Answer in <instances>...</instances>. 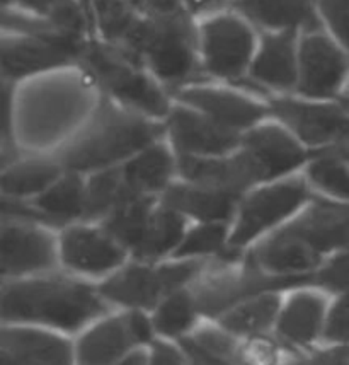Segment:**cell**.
I'll list each match as a JSON object with an SVG mask.
<instances>
[{
	"label": "cell",
	"instance_id": "cell-30",
	"mask_svg": "<svg viewBox=\"0 0 349 365\" xmlns=\"http://www.w3.org/2000/svg\"><path fill=\"white\" fill-rule=\"evenodd\" d=\"M172 173V160L164 147L157 145L143 152L123 169L128 188L133 193L148 195L162 190Z\"/></svg>",
	"mask_w": 349,
	"mask_h": 365
},
{
	"label": "cell",
	"instance_id": "cell-35",
	"mask_svg": "<svg viewBox=\"0 0 349 365\" xmlns=\"http://www.w3.org/2000/svg\"><path fill=\"white\" fill-rule=\"evenodd\" d=\"M313 185L325 193L349 203V164L338 154L321 155L308 169Z\"/></svg>",
	"mask_w": 349,
	"mask_h": 365
},
{
	"label": "cell",
	"instance_id": "cell-43",
	"mask_svg": "<svg viewBox=\"0 0 349 365\" xmlns=\"http://www.w3.org/2000/svg\"><path fill=\"white\" fill-rule=\"evenodd\" d=\"M147 365H193L182 350L167 341H154L150 346Z\"/></svg>",
	"mask_w": 349,
	"mask_h": 365
},
{
	"label": "cell",
	"instance_id": "cell-13",
	"mask_svg": "<svg viewBox=\"0 0 349 365\" xmlns=\"http://www.w3.org/2000/svg\"><path fill=\"white\" fill-rule=\"evenodd\" d=\"M302 91L308 96H333L349 73V56L324 34H311L302 43Z\"/></svg>",
	"mask_w": 349,
	"mask_h": 365
},
{
	"label": "cell",
	"instance_id": "cell-22",
	"mask_svg": "<svg viewBox=\"0 0 349 365\" xmlns=\"http://www.w3.org/2000/svg\"><path fill=\"white\" fill-rule=\"evenodd\" d=\"M230 6L254 23L266 28L317 29L318 19L313 11L316 0H230Z\"/></svg>",
	"mask_w": 349,
	"mask_h": 365
},
{
	"label": "cell",
	"instance_id": "cell-27",
	"mask_svg": "<svg viewBox=\"0 0 349 365\" xmlns=\"http://www.w3.org/2000/svg\"><path fill=\"white\" fill-rule=\"evenodd\" d=\"M152 214L154 208L148 195H130L113 214L108 215L106 232L111 234L120 245L135 251L145 236Z\"/></svg>",
	"mask_w": 349,
	"mask_h": 365
},
{
	"label": "cell",
	"instance_id": "cell-37",
	"mask_svg": "<svg viewBox=\"0 0 349 365\" xmlns=\"http://www.w3.org/2000/svg\"><path fill=\"white\" fill-rule=\"evenodd\" d=\"M312 284L327 292L349 299V247L339 251L324 267L312 275Z\"/></svg>",
	"mask_w": 349,
	"mask_h": 365
},
{
	"label": "cell",
	"instance_id": "cell-44",
	"mask_svg": "<svg viewBox=\"0 0 349 365\" xmlns=\"http://www.w3.org/2000/svg\"><path fill=\"white\" fill-rule=\"evenodd\" d=\"M65 2H67V0H21V4H23L24 7L41 12V14H46L48 17L53 14L60 6H63Z\"/></svg>",
	"mask_w": 349,
	"mask_h": 365
},
{
	"label": "cell",
	"instance_id": "cell-2",
	"mask_svg": "<svg viewBox=\"0 0 349 365\" xmlns=\"http://www.w3.org/2000/svg\"><path fill=\"white\" fill-rule=\"evenodd\" d=\"M160 133L157 125L125 115L113 106H103L94 123L63 152L62 163L72 169L104 168L142 149Z\"/></svg>",
	"mask_w": 349,
	"mask_h": 365
},
{
	"label": "cell",
	"instance_id": "cell-14",
	"mask_svg": "<svg viewBox=\"0 0 349 365\" xmlns=\"http://www.w3.org/2000/svg\"><path fill=\"white\" fill-rule=\"evenodd\" d=\"M84 51L78 38L63 36L53 40H16L6 41L2 45V68L9 77H21L43 68L58 67L72 62Z\"/></svg>",
	"mask_w": 349,
	"mask_h": 365
},
{
	"label": "cell",
	"instance_id": "cell-41",
	"mask_svg": "<svg viewBox=\"0 0 349 365\" xmlns=\"http://www.w3.org/2000/svg\"><path fill=\"white\" fill-rule=\"evenodd\" d=\"M349 362V346H329L308 355L291 357L283 365H346Z\"/></svg>",
	"mask_w": 349,
	"mask_h": 365
},
{
	"label": "cell",
	"instance_id": "cell-34",
	"mask_svg": "<svg viewBox=\"0 0 349 365\" xmlns=\"http://www.w3.org/2000/svg\"><path fill=\"white\" fill-rule=\"evenodd\" d=\"M99 28L109 41H126L138 19L132 0H93Z\"/></svg>",
	"mask_w": 349,
	"mask_h": 365
},
{
	"label": "cell",
	"instance_id": "cell-23",
	"mask_svg": "<svg viewBox=\"0 0 349 365\" xmlns=\"http://www.w3.org/2000/svg\"><path fill=\"white\" fill-rule=\"evenodd\" d=\"M239 195L207 186H172L165 193V207L204 222H224L234 214Z\"/></svg>",
	"mask_w": 349,
	"mask_h": 365
},
{
	"label": "cell",
	"instance_id": "cell-1",
	"mask_svg": "<svg viewBox=\"0 0 349 365\" xmlns=\"http://www.w3.org/2000/svg\"><path fill=\"white\" fill-rule=\"evenodd\" d=\"M108 309L99 290L65 278L17 282L4 287L2 318L78 331Z\"/></svg>",
	"mask_w": 349,
	"mask_h": 365
},
{
	"label": "cell",
	"instance_id": "cell-15",
	"mask_svg": "<svg viewBox=\"0 0 349 365\" xmlns=\"http://www.w3.org/2000/svg\"><path fill=\"white\" fill-rule=\"evenodd\" d=\"M179 171L193 185L207 186L239 195L257 181H264L257 160L246 150L234 159H196L182 155L179 159Z\"/></svg>",
	"mask_w": 349,
	"mask_h": 365
},
{
	"label": "cell",
	"instance_id": "cell-5",
	"mask_svg": "<svg viewBox=\"0 0 349 365\" xmlns=\"http://www.w3.org/2000/svg\"><path fill=\"white\" fill-rule=\"evenodd\" d=\"M199 262L167 267H128L99 287V294L109 302L135 307V311L157 307L165 297L184 287L202 272Z\"/></svg>",
	"mask_w": 349,
	"mask_h": 365
},
{
	"label": "cell",
	"instance_id": "cell-7",
	"mask_svg": "<svg viewBox=\"0 0 349 365\" xmlns=\"http://www.w3.org/2000/svg\"><path fill=\"white\" fill-rule=\"evenodd\" d=\"M308 197L303 181L290 180L251 195L241 208L230 247H242L266 229L291 215Z\"/></svg>",
	"mask_w": 349,
	"mask_h": 365
},
{
	"label": "cell",
	"instance_id": "cell-25",
	"mask_svg": "<svg viewBox=\"0 0 349 365\" xmlns=\"http://www.w3.org/2000/svg\"><path fill=\"white\" fill-rule=\"evenodd\" d=\"M184 101L199 108L212 116V120L225 125L229 128L247 127L259 118H263L266 110L259 104L224 91L212 89H189L181 93Z\"/></svg>",
	"mask_w": 349,
	"mask_h": 365
},
{
	"label": "cell",
	"instance_id": "cell-31",
	"mask_svg": "<svg viewBox=\"0 0 349 365\" xmlns=\"http://www.w3.org/2000/svg\"><path fill=\"white\" fill-rule=\"evenodd\" d=\"M199 312L196 307L193 294L179 290L157 306V311L152 318L155 333L165 338H184L198 324Z\"/></svg>",
	"mask_w": 349,
	"mask_h": 365
},
{
	"label": "cell",
	"instance_id": "cell-4",
	"mask_svg": "<svg viewBox=\"0 0 349 365\" xmlns=\"http://www.w3.org/2000/svg\"><path fill=\"white\" fill-rule=\"evenodd\" d=\"M305 284H312V275L274 277L247 263L244 268L222 270L215 275H209L202 284L196 285L191 294H193L199 316L218 319L234 306L256 295Z\"/></svg>",
	"mask_w": 349,
	"mask_h": 365
},
{
	"label": "cell",
	"instance_id": "cell-49",
	"mask_svg": "<svg viewBox=\"0 0 349 365\" xmlns=\"http://www.w3.org/2000/svg\"><path fill=\"white\" fill-rule=\"evenodd\" d=\"M348 106H349V93H348Z\"/></svg>",
	"mask_w": 349,
	"mask_h": 365
},
{
	"label": "cell",
	"instance_id": "cell-26",
	"mask_svg": "<svg viewBox=\"0 0 349 365\" xmlns=\"http://www.w3.org/2000/svg\"><path fill=\"white\" fill-rule=\"evenodd\" d=\"M252 73H254L256 79L274 86V88H291L295 84L296 68L293 31L266 38Z\"/></svg>",
	"mask_w": 349,
	"mask_h": 365
},
{
	"label": "cell",
	"instance_id": "cell-29",
	"mask_svg": "<svg viewBox=\"0 0 349 365\" xmlns=\"http://www.w3.org/2000/svg\"><path fill=\"white\" fill-rule=\"evenodd\" d=\"M182 234H184L182 214L172 210L171 207L154 210L150 222L147 225L145 236L135 250V255L142 259L159 258L174 247L177 250L182 242Z\"/></svg>",
	"mask_w": 349,
	"mask_h": 365
},
{
	"label": "cell",
	"instance_id": "cell-40",
	"mask_svg": "<svg viewBox=\"0 0 349 365\" xmlns=\"http://www.w3.org/2000/svg\"><path fill=\"white\" fill-rule=\"evenodd\" d=\"M321 11L338 40L349 51V0H321Z\"/></svg>",
	"mask_w": 349,
	"mask_h": 365
},
{
	"label": "cell",
	"instance_id": "cell-45",
	"mask_svg": "<svg viewBox=\"0 0 349 365\" xmlns=\"http://www.w3.org/2000/svg\"><path fill=\"white\" fill-rule=\"evenodd\" d=\"M334 152L339 155L343 160H346L349 164V123L346 130L343 132V135L339 137V140L335 142V147H334Z\"/></svg>",
	"mask_w": 349,
	"mask_h": 365
},
{
	"label": "cell",
	"instance_id": "cell-42",
	"mask_svg": "<svg viewBox=\"0 0 349 365\" xmlns=\"http://www.w3.org/2000/svg\"><path fill=\"white\" fill-rule=\"evenodd\" d=\"M135 9L145 12L148 19H169L184 16L182 0H132Z\"/></svg>",
	"mask_w": 349,
	"mask_h": 365
},
{
	"label": "cell",
	"instance_id": "cell-21",
	"mask_svg": "<svg viewBox=\"0 0 349 365\" xmlns=\"http://www.w3.org/2000/svg\"><path fill=\"white\" fill-rule=\"evenodd\" d=\"M246 150L257 160L264 180L281 176L300 166L307 154L291 140L283 130L276 127H264L254 130L244 138Z\"/></svg>",
	"mask_w": 349,
	"mask_h": 365
},
{
	"label": "cell",
	"instance_id": "cell-19",
	"mask_svg": "<svg viewBox=\"0 0 349 365\" xmlns=\"http://www.w3.org/2000/svg\"><path fill=\"white\" fill-rule=\"evenodd\" d=\"M273 113L308 143L338 142L349 123V113L333 104L276 101Z\"/></svg>",
	"mask_w": 349,
	"mask_h": 365
},
{
	"label": "cell",
	"instance_id": "cell-10",
	"mask_svg": "<svg viewBox=\"0 0 349 365\" xmlns=\"http://www.w3.org/2000/svg\"><path fill=\"white\" fill-rule=\"evenodd\" d=\"M254 38L241 19L220 16L203 26V50L209 72L220 77H237L246 68Z\"/></svg>",
	"mask_w": 349,
	"mask_h": 365
},
{
	"label": "cell",
	"instance_id": "cell-47",
	"mask_svg": "<svg viewBox=\"0 0 349 365\" xmlns=\"http://www.w3.org/2000/svg\"><path fill=\"white\" fill-rule=\"evenodd\" d=\"M215 2L217 0H189V6L193 9H207Z\"/></svg>",
	"mask_w": 349,
	"mask_h": 365
},
{
	"label": "cell",
	"instance_id": "cell-32",
	"mask_svg": "<svg viewBox=\"0 0 349 365\" xmlns=\"http://www.w3.org/2000/svg\"><path fill=\"white\" fill-rule=\"evenodd\" d=\"M133 191L126 185L123 171H104L94 176L85 188L84 217L95 219L113 214Z\"/></svg>",
	"mask_w": 349,
	"mask_h": 365
},
{
	"label": "cell",
	"instance_id": "cell-3",
	"mask_svg": "<svg viewBox=\"0 0 349 365\" xmlns=\"http://www.w3.org/2000/svg\"><path fill=\"white\" fill-rule=\"evenodd\" d=\"M125 43L133 53H145L164 81L179 82L193 73L194 31L186 14L138 21Z\"/></svg>",
	"mask_w": 349,
	"mask_h": 365
},
{
	"label": "cell",
	"instance_id": "cell-8",
	"mask_svg": "<svg viewBox=\"0 0 349 365\" xmlns=\"http://www.w3.org/2000/svg\"><path fill=\"white\" fill-rule=\"evenodd\" d=\"M82 58L95 79L120 99L150 115L160 116L167 113V101L160 91L145 76L133 71L126 60L99 46L84 48Z\"/></svg>",
	"mask_w": 349,
	"mask_h": 365
},
{
	"label": "cell",
	"instance_id": "cell-28",
	"mask_svg": "<svg viewBox=\"0 0 349 365\" xmlns=\"http://www.w3.org/2000/svg\"><path fill=\"white\" fill-rule=\"evenodd\" d=\"M33 207L45 222H65L82 217L85 210V188L77 176H67L41 193Z\"/></svg>",
	"mask_w": 349,
	"mask_h": 365
},
{
	"label": "cell",
	"instance_id": "cell-9",
	"mask_svg": "<svg viewBox=\"0 0 349 365\" xmlns=\"http://www.w3.org/2000/svg\"><path fill=\"white\" fill-rule=\"evenodd\" d=\"M87 94L84 89L63 86V88L43 89L41 94L33 96L24 103L23 132L34 143L50 142L48 138L56 137L85 110Z\"/></svg>",
	"mask_w": 349,
	"mask_h": 365
},
{
	"label": "cell",
	"instance_id": "cell-12",
	"mask_svg": "<svg viewBox=\"0 0 349 365\" xmlns=\"http://www.w3.org/2000/svg\"><path fill=\"white\" fill-rule=\"evenodd\" d=\"M329 302L322 294L295 292L281 306L276 323L278 341L288 349H305L324 336Z\"/></svg>",
	"mask_w": 349,
	"mask_h": 365
},
{
	"label": "cell",
	"instance_id": "cell-36",
	"mask_svg": "<svg viewBox=\"0 0 349 365\" xmlns=\"http://www.w3.org/2000/svg\"><path fill=\"white\" fill-rule=\"evenodd\" d=\"M226 227L222 222H207L202 227L191 230L182 239L174 256L176 258H186V256L196 255H212L222 251L225 245Z\"/></svg>",
	"mask_w": 349,
	"mask_h": 365
},
{
	"label": "cell",
	"instance_id": "cell-6",
	"mask_svg": "<svg viewBox=\"0 0 349 365\" xmlns=\"http://www.w3.org/2000/svg\"><path fill=\"white\" fill-rule=\"evenodd\" d=\"M154 333V323L143 312L111 316L85 329L77 343V364L118 365L142 345H152Z\"/></svg>",
	"mask_w": 349,
	"mask_h": 365
},
{
	"label": "cell",
	"instance_id": "cell-16",
	"mask_svg": "<svg viewBox=\"0 0 349 365\" xmlns=\"http://www.w3.org/2000/svg\"><path fill=\"white\" fill-rule=\"evenodd\" d=\"M249 263L268 275L302 277L322 263V256L290 227H285L257 246Z\"/></svg>",
	"mask_w": 349,
	"mask_h": 365
},
{
	"label": "cell",
	"instance_id": "cell-33",
	"mask_svg": "<svg viewBox=\"0 0 349 365\" xmlns=\"http://www.w3.org/2000/svg\"><path fill=\"white\" fill-rule=\"evenodd\" d=\"M58 168L53 164L34 163L17 166L6 173L2 178V190L11 197L45 193L58 178Z\"/></svg>",
	"mask_w": 349,
	"mask_h": 365
},
{
	"label": "cell",
	"instance_id": "cell-17",
	"mask_svg": "<svg viewBox=\"0 0 349 365\" xmlns=\"http://www.w3.org/2000/svg\"><path fill=\"white\" fill-rule=\"evenodd\" d=\"M123 245L109 232L72 227L62 237V256L68 268L82 273H106L123 263Z\"/></svg>",
	"mask_w": 349,
	"mask_h": 365
},
{
	"label": "cell",
	"instance_id": "cell-11",
	"mask_svg": "<svg viewBox=\"0 0 349 365\" xmlns=\"http://www.w3.org/2000/svg\"><path fill=\"white\" fill-rule=\"evenodd\" d=\"M2 365H73L77 357L65 338L29 326L2 329Z\"/></svg>",
	"mask_w": 349,
	"mask_h": 365
},
{
	"label": "cell",
	"instance_id": "cell-46",
	"mask_svg": "<svg viewBox=\"0 0 349 365\" xmlns=\"http://www.w3.org/2000/svg\"><path fill=\"white\" fill-rule=\"evenodd\" d=\"M148 364V354L142 350H137L135 354L130 355L128 359H125L123 362H120L118 365H147Z\"/></svg>",
	"mask_w": 349,
	"mask_h": 365
},
{
	"label": "cell",
	"instance_id": "cell-48",
	"mask_svg": "<svg viewBox=\"0 0 349 365\" xmlns=\"http://www.w3.org/2000/svg\"><path fill=\"white\" fill-rule=\"evenodd\" d=\"M9 2H11V0H4V4H9Z\"/></svg>",
	"mask_w": 349,
	"mask_h": 365
},
{
	"label": "cell",
	"instance_id": "cell-50",
	"mask_svg": "<svg viewBox=\"0 0 349 365\" xmlns=\"http://www.w3.org/2000/svg\"><path fill=\"white\" fill-rule=\"evenodd\" d=\"M346 365H349V362H348V364H346Z\"/></svg>",
	"mask_w": 349,
	"mask_h": 365
},
{
	"label": "cell",
	"instance_id": "cell-24",
	"mask_svg": "<svg viewBox=\"0 0 349 365\" xmlns=\"http://www.w3.org/2000/svg\"><path fill=\"white\" fill-rule=\"evenodd\" d=\"M279 311H281V299L276 292H268L247 299L225 314H222L218 321L220 326L232 333L234 336L257 338L266 336L273 328H276Z\"/></svg>",
	"mask_w": 349,
	"mask_h": 365
},
{
	"label": "cell",
	"instance_id": "cell-20",
	"mask_svg": "<svg viewBox=\"0 0 349 365\" xmlns=\"http://www.w3.org/2000/svg\"><path fill=\"white\" fill-rule=\"evenodd\" d=\"M171 133L182 154H222L239 143V135L232 128L186 110L172 115Z\"/></svg>",
	"mask_w": 349,
	"mask_h": 365
},
{
	"label": "cell",
	"instance_id": "cell-39",
	"mask_svg": "<svg viewBox=\"0 0 349 365\" xmlns=\"http://www.w3.org/2000/svg\"><path fill=\"white\" fill-rule=\"evenodd\" d=\"M278 343L269 338H247L239 346V364L241 365H278Z\"/></svg>",
	"mask_w": 349,
	"mask_h": 365
},
{
	"label": "cell",
	"instance_id": "cell-38",
	"mask_svg": "<svg viewBox=\"0 0 349 365\" xmlns=\"http://www.w3.org/2000/svg\"><path fill=\"white\" fill-rule=\"evenodd\" d=\"M322 338L329 346H349V299L338 297L329 307Z\"/></svg>",
	"mask_w": 349,
	"mask_h": 365
},
{
	"label": "cell",
	"instance_id": "cell-18",
	"mask_svg": "<svg viewBox=\"0 0 349 365\" xmlns=\"http://www.w3.org/2000/svg\"><path fill=\"white\" fill-rule=\"evenodd\" d=\"M55 262V242L50 234L24 224H11L4 227V275H23V273L48 270L53 267Z\"/></svg>",
	"mask_w": 349,
	"mask_h": 365
}]
</instances>
